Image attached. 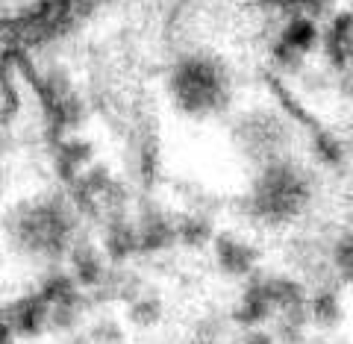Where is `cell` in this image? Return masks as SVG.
<instances>
[{"label":"cell","instance_id":"cell-1","mask_svg":"<svg viewBox=\"0 0 353 344\" xmlns=\"http://www.w3.org/2000/svg\"><path fill=\"white\" fill-rule=\"evenodd\" d=\"M9 230H15V239L21 247H27L30 253H48V256H59L68 247L71 239V218L65 212V206L59 203H41L24 209L15 218V227L9 224Z\"/></svg>","mask_w":353,"mask_h":344},{"label":"cell","instance_id":"cell-2","mask_svg":"<svg viewBox=\"0 0 353 344\" xmlns=\"http://www.w3.org/2000/svg\"><path fill=\"white\" fill-rule=\"evenodd\" d=\"M309 188L306 180L294 168H268L265 176L256 183V194H253V209L265 221H285L301 212V206L306 203Z\"/></svg>","mask_w":353,"mask_h":344},{"label":"cell","instance_id":"cell-3","mask_svg":"<svg viewBox=\"0 0 353 344\" xmlns=\"http://www.w3.org/2000/svg\"><path fill=\"white\" fill-rule=\"evenodd\" d=\"M174 97L185 112H209L224 97L221 71L206 59H185L174 74Z\"/></svg>","mask_w":353,"mask_h":344},{"label":"cell","instance_id":"cell-4","mask_svg":"<svg viewBox=\"0 0 353 344\" xmlns=\"http://www.w3.org/2000/svg\"><path fill=\"white\" fill-rule=\"evenodd\" d=\"M3 315L21 338H36L44 332V327H50V303L41 294L21 297V301L3 309Z\"/></svg>","mask_w":353,"mask_h":344},{"label":"cell","instance_id":"cell-5","mask_svg":"<svg viewBox=\"0 0 353 344\" xmlns=\"http://www.w3.org/2000/svg\"><path fill=\"white\" fill-rule=\"evenodd\" d=\"M176 241H180V236H176L174 221L159 209H145V215L139 221V253L168 250Z\"/></svg>","mask_w":353,"mask_h":344},{"label":"cell","instance_id":"cell-6","mask_svg":"<svg viewBox=\"0 0 353 344\" xmlns=\"http://www.w3.org/2000/svg\"><path fill=\"white\" fill-rule=\"evenodd\" d=\"M103 253L115 265L127 262L130 256H136V253H139V224H130L124 215H121V218H106Z\"/></svg>","mask_w":353,"mask_h":344},{"label":"cell","instance_id":"cell-7","mask_svg":"<svg viewBox=\"0 0 353 344\" xmlns=\"http://www.w3.org/2000/svg\"><path fill=\"white\" fill-rule=\"evenodd\" d=\"M71 274L80 288H101L106 280L103 253L94 244H74L71 250Z\"/></svg>","mask_w":353,"mask_h":344},{"label":"cell","instance_id":"cell-8","mask_svg":"<svg viewBox=\"0 0 353 344\" xmlns=\"http://www.w3.org/2000/svg\"><path fill=\"white\" fill-rule=\"evenodd\" d=\"M127 318H130L132 327H141V330L157 327L159 318H162V301H159L157 294H150V292H141V294H136L130 301Z\"/></svg>","mask_w":353,"mask_h":344},{"label":"cell","instance_id":"cell-9","mask_svg":"<svg viewBox=\"0 0 353 344\" xmlns=\"http://www.w3.org/2000/svg\"><path fill=\"white\" fill-rule=\"evenodd\" d=\"M85 309V301H83V292H77L71 297H65V301L53 303L50 306V327L59 330V332H68L80 324V315Z\"/></svg>","mask_w":353,"mask_h":344},{"label":"cell","instance_id":"cell-10","mask_svg":"<svg viewBox=\"0 0 353 344\" xmlns=\"http://www.w3.org/2000/svg\"><path fill=\"white\" fill-rule=\"evenodd\" d=\"M77 292H83L80 283L74 280V274H65V271H53V274H48V276H44V283H41V288H39V294H41L50 306H53V303H59V301H65V297L77 294Z\"/></svg>","mask_w":353,"mask_h":344},{"label":"cell","instance_id":"cell-11","mask_svg":"<svg viewBox=\"0 0 353 344\" xmlns=\"http://www.w3.org/2000/svg\"><path fill=\"white\" fill-rule=\"evenodd\" d=\"M215 247H218V262L224 271L239 274V271L250 268V250L248 247H241V244L230 241V239H218Z\"/></svg>","mask_w":353,"mask_h":344},{"label":"cell","instance_id":"cell-12","mask_svg":"<svg viewBox=\"0 0 353 344\" xmlns=\"http://www.w3.org/2000/svg\"><path fill=\"white\" fill-rule=\"evenodd\" d=\"M176 236H180L183 244H189V247H201V244L209 241L212 230H209V221L203 218H185L176 224Z\"/></svg>","mask_w":353,"mask_h":344},{"label":"cell","instance_id":"cell-13","mask_svg":"<svg viewBox=\"0 0 353 344\" xmlns=\"http://www.w3.org/2000/svg\"><path fill=\"white\" fill-rule=\"evenodd\" d=\"M94 344H124V327L118 321H97L92 330Z\"/></svg>","mask_w":353,"mask_h":344},{"label":"cell","instance_id":"cell-14","mask_svg":"<svg viewBox=\"0 0 353 344\" xmlns=\"http://www.w3.org/2000/svg\"><path fill=\"white\" fill-rule=\"evenodd\" d=\"M15 336L18 332L12 330V324H9V318L0 312V344H15Z\"/></svg>","mask_w":353,"mask_h":344},{"label":"cell","instance_id":"cell-15","mask_svg":"<svg viewBox=\"0 0 353 344\" xmlns=\"http://www.w3.org/2000/svg\"><path fill=\"white\" fill-rule=\"evenodd\" d=\"M248 344H268V338H262V336H256V338H250Z\"/></svg>","mask_w":353,"mask_h":344}]
</instances>
